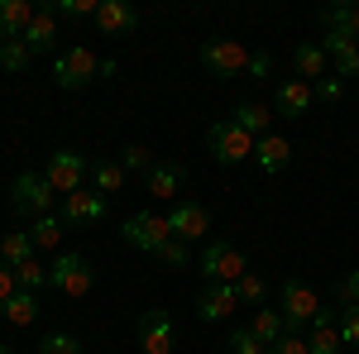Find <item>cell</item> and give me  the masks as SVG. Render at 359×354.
<instances>
[{"label": "cell", "instance_id": "38", "mask_svg": "<svg viewBox=\"0 0 359 354\" xmlns=\"http://www.w3.org/2000/svg\"><path fill=\"white\" fill-rule=\"evenodd\" d=\"M158 264H163V268H187V264H192V254H187L182 240H168V245L158 249Z\"/></svg>", "mask_w": 359, "mask_h": 354}, {"label": "cell", "instance_id": "41", "mask_svg": "<svg viewBox=\"0 0 359 354\" xmlns=\"http://www.w3.org/2000/svg\"><path fill=\"white\" fill-rule=\"evenodd\" d=\"M15 292H20V282H15V268H5V264H0V311H5V301L15 297Z\"/></svg>", "mask_w": 359, "mask_h": 354}, {"label": "cell", "instance_id": "26", "mask_svg": "<svg viewBox=\"0 0 359 354\" xmlns=\"http://www.w3.org/2000/svg\"><path fill=\"white\" fill-rule=\"evenodd\" d=\"M62 235H67V220L53 216V211H48V216H39V220H34V230H29L34 249H57V245H62Z\"/></svg>", "mask_w": 359, "mask_h": 354}, {"label": "cell", "instance_id": "21", "mask_svg": "<svg viewBox=\"0 0 359 354\" xmlns=\"http://www.w3.org/2000/svg\"><path fill=\"white\" fill-rule=\"evenodd\" d=\"M254 158H259L264 172H283V168L292 163V144H287L283 135H264L259 144H254Z\"/></svg>", "mask_w": 359, "mask_h": 354}, {"label": "cell", "instance_id": "37", "mask_svg": "<svg viewBox=\"0 0 359 354\" xmlns=\"http://www.w3.org/2000/svg\"><path fill=\"white\" fill-rule=\"evenodd\" d=\"M230 350H235V354H269V345H264L254 330L240 326V330H230Z\"/></svg>", "mask_w": 359, "mask_h": 354}, {"label": "cell", "instance_id": "2", "mask_svg": "<svg viewBox=\"0 0 359 354\" xmlns=\"http://www.w3.org/2000/svg\"><path fill=\"white\" fill-rule=\"evenodd\" d=\"M254 144H259V139L245 135L235 120H216V125L206 130V154H211L216 163H245V158H254Z\"/></svg>", "mask_w": 359, "mask_h": 354}, {"label": "cell", "instance_id": "22", "mask_svg": "<svg viewBox=\"0 0 359 354\" xmlns=\"http://www.w3.org/2000/svg\"><path fill=\"white\" fill-rule=\"evenodd\" d=\"M326 62H331V57H326L321 43H297V48H292V67H297V77L311 82V86H316V77L326 72Z\"/></svg>", "mask_w": 359, "mask_h": 354}, {"label": "cell", "instance_id": "36", "mask_svg": "<svg viewBox=\"0 0 359 354\" xmlns=\"http://www.w3.org/2000/svg\"><path fill=\"white\" fill-rule=\"evenodd\" d=\"M96 5L101 0H53V15H62V20H96Z\"/></svg>", "mask_w": 359, "mask_h": 354}, {"label": "cell", "instance_id": "43", "mask_svg": "<svg viewBox=\"0 0 359 354\" xmlns=\"http://www.w3.org/2000/svg\"><path fill=\"white\" fill-rule=\"evenodd\" d=\"M340 91H345L340 82H316V96H321V101H340Z\"/></svg>", "mask_w": 359, "mask_h": 354}, {"label": "cell", "instance_id": "18", "mask_svg": "<svg viewBox=\"0 0 359 354\" xmlns=\"http://www.w3.org/2000/svg\"><path fill=\"white\" fill-rule=\"evenodd\" d=\"M39 5L34 0H0V43L5 39H25V29L34 25Z\"/></svg>", "mask_w": 359, "mask_h": 354}, {"label": "cell", "instance_id": "16", "mask_svg": "<svg viewBox=\"0 0 359 354\" xmlns=\"http://www.w3.org/2000/svg\"><path fill=\"white\" fill-rule=\"evenodd\" d=\"M182 182H187V168H182V163H154L149 172H144V191H149V196H158V201L177 196Z\"/></svg>", "mask_w": 359, "mask_h": 354}, {"label": "cell", "instance_id": "12", "mask_svg": "<svg viewBox=\"0 0 359 354\" xmlns=\"http://www.w3.org/2000/svg\"><path fill=\"white\" fill-rule=\"evenodd\" d=\"M96 29H101L106 39H125V34L139 29V10L130 0H101V5H96Z\"/></svg>", "mask_w": 359, "mask_h": 354}, {"label": "cell", "instance_id": "23", "mask_svg": "<svg viewBox=\"0 0 359 354\" xmlns=\"http://www.w3.org/2000/svg\"><path fill=\"white\" fill-rule=\"evenodd\" d=\"M249 330H254V335H259L269 350H273L278 340L287 335V326H283V311H278V306H259V311H254V321H249Z\"/></svg>", "mask_w": 359, "mask_h": 354}, {"label": "cell", "instance_id": "13", "mask_svg": "<svg viewBox=\"0 0 359 354\" xmlns=\"http://www.w3.org/2000/svg\"><path fill=\"white\" fill-rule=\"evenodd\" d=\"M57 216L67 220V225H96V220L106 216V196L82 187V191H72V196H62V211Z\"/></svg>", "mask_w": 359, "mask_h": 354}, {"label": "cell", "instance_id": "3", "mask_svg": "<svg viewBox=\"0 0 359 354\" xmlns=\"http://www.w3.org/2000/svg\"><path fill=\"white\" fill-rule=\"evenodd\" d=\"M101 62L106 57H96L91 48H62V53L53 57V82L62 86V91H77V86H86V82H96L101 77Z\"/></svg>", "mask_w": 359, "mask_h": 354}, {"label": "cell", "instance_id": "24", "mask_svg": "<svg viewBox=\"0 0 359 354\" xmlns=\"http://www.w3.org/2000/svg\"><path fill=\"white\" fill-rule=\"evenodd\" d=\"M34 259V240H29V230H10L5 240H0V264L5 268H20Z\"/></svg>", "mask_w": 359, "mask_h": 354}, {"label": "cell", "instance_id": "17", "mask_svg": "<svg viewBox=\"0 0 359 354\" xmlns=\"http://www.w3.org/2000/svg\"><path fill=\"white\" fill-rule=\"evenodd\" d=\"M321 48H326V57L335 62V72L340 77H359V39H350V34H326L321 39Z\"/></svg>", "mask_w": 359, "mask_h": 354}, {"label": "cell", "instance_id": "9", "mask_svg": "<svg viewBox=\"0 0 359 354\" xmlns=\"http://www.w3.org/2000/svg\"><path fill=\"white\" fill-rule=\"evenodd\" d=\"M316 311H321V297L306 287L302 278H287V282H283V326L297 335V326L316 321Z\"/></svg>", "mask_w": 359, "mask_h": 354}, {"label": "cell", "instance_id": "14", "mask_svg": "<svg viewBox=\"0 0 359 354\" xmlns=\"http://www.w3.org/2000/svg\"><path fill=\"white\" fill-rule=\"evenodd\" d=\"M235 306H240L235 282H206V287H201V297H196V316H201V321H225Z\"/></svg>", "mask_w": 359, "mask_h": 354}, {"label": "cell", "instance_id": "15", "mask_svg": "<svg viewBox=\"0 0 359 354\" xmlns=\"http://www.w3.org/2000/svg\"><path fill=\"white\" fill-rule=\"evenodd\" d=\"M340 316H335L331 306H321L316 311V321H311V335H306V350L311 354H340L345 345H340V326H335Z\"/></svg>", "mask_w": 359, "mask_h": 354}, {"label": "cell", "instance_id": "7", "mask_svg": "<svg viewBox=\"0 0 359 354\" xmlns=\"http://www.w3.org/2000/svg\"><path fill=\"white\" fill-rule=\"evenodd\" d=\"M120 235L135 249H144V254H158L172 240V225H168V216H154V211H130L125 225H120Z\"/></svg>", "mask_w": 359, "mask_h": 354}, {"label": "cell", "instance_id": "4", "mask_svg": "<svg viewBox=\"0 0 359 354\" xmlns=\"http://www.w3.org/2000/svg\"><path fill=\"white\" fill-rule=\"evenodd\" d=\"M43 177H48V187H53V191L72 196V191L86 187L91 163H86V154H77V149H57V154H48V163H43Z\"/></svg>", "mask_w": 359, "mask_h": 354}, {"label": "cell", "instance_id": "33", "mask_svg": "<svg viewBox=\"0 0 359 354\" xmlns=\"http://www.w3.org/2000/svg\"><path fill=\"white\" fill-rule=\"evenodd\" d=\"M39 354H82V340H77L72 330H48V335L39 340Z\"/></svg>", "mask_w": 359, "mask_h": 354}, {"label": "cell", "instance_id": "19", "mask_svg": "<svg viewBox=\"0 0 359 354\" xmlns=\"http://www.w3.org/2000/svg\"><path fill=\"white\" fill-rule=\"evenodd\" d=\"M311 101H316V86L302 82V77H292V82L278 86V115H283V120H297V115H306V110H311Z\"/></svg>", "mask_w": 359, "mask_h": 354}, {"label": "cell", "instance_id": "44", "mask_svg": "<svg viewBox=\"0 0 359 354\" xmlns=\"http://www.w3.org/2000/svg\"><path fill=\"white\" fill-rule=\"evenodd\" d=\"M0 354H10V345H0Z\"/></svg>", "mask_w": 359, "mask_h": 354}, {"label": "cell", "instance_id": "8", "mask_svg": "<svg viewBox=\"0 0 359 354\" xmlns=\"http://www.w3.org/2000/svg\"><path fill=\"white\" fill-rule=\"evenodd\" d=\"M249 62H254V53H249L245 43H235V39H206V43H201V67L216 72V77L249 72Z\"/></svg>", "mask_w": 359, "mask_h": 354}, {"label": "cell", "instance_id": "32", "mask_svg": "<svg viewBox=\"0 0 359 354\" xmlns=\"http://www.w3.org/2000/svg\"><path fill=\"white\" fill-rule=\"evenodd\" d=\"M326 25H331L335 34L359 39V5H331V10H326Z\"/></svg>", "mask_w": 359, "mask_h": 354}, {"label": "cell", "instance_id": "28", "mask_svg": "<svg viewBox=\"0 0 359 354\" xmlns=\"http://www.w3.org/2000/svg\"><path fill=\"white\" fill-rule=\"evenodd\" d=\"M5 321L10 326H34L39 321V292H15L5 301Z\"/></svg>", "mask_w": 359, "mask_h": 354}, {"label": "cell", "instance_id": "20", "mask_svg": "<svg viewBox=\"0 0 359 354\" xmlns=\"http://www.w3.org/2000/svg\"><path fill=\"white\" fill-rule=\"evenodd\" d=\"M53 39H57V15H53V5H39L34 25L25 29L29 53H53Z\"/></svg>", "mask_w": 359, "mask_h": 354}, {"label": "cell", "instance_id": "10", "mask_svg": "<svg viewBox=\"0 0 359 354\" xmlns=\"http://www.w3.org/2000/svg\"><path fill=\"white\" fill-rule=\"evenodd\" d=\"M135 335H139V350L144 354H172V345H177V326H172L168 311H144Z\"/></svg>", "mask_w": 359, "mask_h": 354}, {"label": "cell", "instance_id": "27", "mask_svg": "<svg viewBox=\"0 0 359 354\" xmlns=\"http://www.w3.org/2000/svg\"><path fill=\"white\" fill-rule=\"evenodd\" d=\"M125 168L120 163H91V191H101V196H115V191H125Z\"/></svg>", "mask_w": 359, "mask_h": 354}, {"label": "cell", "instance_id": "11", "mask_svg": "<svg viewBox=\"0 0 359 354\" xmlns=\"http://www.w3.org/2000/svg\"><path fill=\"white\" fill-rule=\"evenodd\" d=\"M168 225H172V240H206V230H211V211L206 206H196V201H177L172 211H168Z\"/></svg>", "mask_w": 359, "mask_h": 354}, {"label": "cell", "instance_id": "25", "mask_svg": "<svg viewBox=\"0 0 359 354\" xmlns=\"http://www.w3.org/2000/svg\"><path fill=\"white\" fill-rule=\"evenodd\" d=\"M235 125H240L245 135H254V139L273 135V130H269V125H273V115H269V106H259V101H245V106L235 110Z\"/></svg>", "mask_w": 359, "mask_h": 354}, {"label": "cell", "instance_id": "42", "mask_svg": "<svg viewBox=\"0 0 359 354\" xmlns=\"http://www.w3.org/2000/svg\"><path fill=\"white\" fill-rule=\"evenodd\" d=\"M269 72H273V57H269V53H254V62H249V77H254V82H264Z\"/></svg>", "mask_w": 359, "mask_h": 354}, {"label": "cell", "instance_id": "31", "mask_svg": "<svg viewBox=\"0 0 359 354\" xmlns=\"http://www.w3.org/2000/svg\"><path fill=\"white\" fill-rule=\"evenodd\" d=\"M15 282H20V292H43L48 287V264H39V259H29L15 268Z\"/></svg>", "mask_w": 359, "mask_h": 354}, {"label": "cell", "instance_id": "39", "mask_svg": "<svg viewBox=\"0 0 359 354\" xmlns=\"http://www.w3.org/2000/svg\"><path fill=\"white\" fill-rule=\"evenodd\" d=\"M335 297H340V306H359V268L345 273V282H340V292H335Z\"/></svg>", "mask_w": 359, "mask_h": 354}, {"label": "cell", "instance_id": "6", "mask_svg": "<svg viewBox=\"0 0 359 354\" xmlns=\"http://www.w3.org/2000/svg\"><path fill=\"white\" fill-rule=\"evenodd\" d=\"M201 273H206V282H240L249 273V259L235 245H225V240H206V249H201Z\"/></svg>", "mask_w": 359, "mask_h": 354}, {"label": "cell", "instance_id": "30", "mask_svg": "<svg viewBox=\"0 0 359 354\" xmlns=\"http://www.w3.org/2000/svg\"><path fill=\"white\" fill-rule=\"evenodd\" d=\"M29 62H34V53H29L25 39H5V43H0V67H5V72H25Z\"/></svg>", "mask_w": 359, "mask_h": 354}, {"label": "cell", "instance_id": "5", "mask_svg": "<svg viewBox=\"0 0 359 354\" xmlns=\"http://www.w3.org/2000/svg\"><path fill=\"white\" fill-rule=\"evenodd\" d=\"M10 206H15V216H48L53 211V187H48V177L43 172H20L15 182H10Z\"/></svg>", "mask_w": 359, "mask_h": 354}, {"label": "cell", "instance_id": "40", "mask_svg": "<svg viewBox=\"0 0 359 354\" xmlns=\"http://www.w3.org/2000/svg\"><path fill=\"white\" fill-rule=\"evenodd\" d=\"M269 354H311V350H306V340H302V335H292V330H287V335H283V340H278V345H273Z\"/></svg>", "mask_w": 359, "mask_h": 354}, {"label": "cell", "instance_id": "29", "mask_svg": "<svg viewBox=\"0 0 359 354\" xmlns=\"http://www.w3.org/2000/svg\"><path fill=\"white\" fill-rule=\"evenodd\" d=\"M235 297H240V306H254V311H259V306H264V297H269V278L249 268L245 278L235 282Z\"/></svg>", "mask_w": 359, "mask_h": 354}, {"label": "cell", "instance_id": "34", "mask_svg": "<svg viewBox=\"0 0 359 354\" xmlns=\"http://www.w3.org/2000/svg\"><path fill=\"white\" fill-rule=\"evenodd\" d=\"M115 163L125 168V172H149V168H154V154H149V149H144V144H125V149H120V158H115Z\"/></svg>", "mask_w": 359, "mask_h": 354}, {"label": "cell", "instance_id": "35", "mask_svg": "<svg viewBox=\"0 0 359 354\" xmlns=\"http://www.w3.org/2000/svg\"><path fill=\"white\" fill-rule=\"evenodd\" d=\"M340 345L345 350H359V306H340Z\"/></svg>", "mask_w": 359, "mask_h": 354}, {"label": "cell", "instance_id": "1", "mask_svg": "<svg viewBox=\"0 0 359 354\" xmlns=\"http://www.w3.org/2000/svg\"><path fill=\"white\" fill-rule=\"evenodd\" d=\"M91 282H96V268H91V259L77 254V249L57 254L53 264H48V287L67 292V297H86V292H91Z\"/></svg>", "mask_w": 359, "mask_h": 354}]
</instances>
